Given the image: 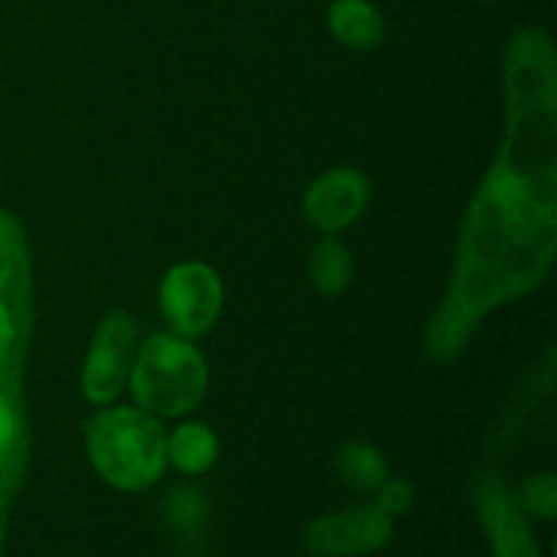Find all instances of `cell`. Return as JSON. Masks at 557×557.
<instances>
[{
  "mask_svg": "<svg viewBox=\"0 0 557 557\" xmlns=\"http://www.w3.org/2000/svg\"><path fill=\"white\" fill-rule=\"evenodd\" d=\"M479 515L490 533L495 557H542L520 504L504 482L484 479L479 484Z\"/></svg>",
  "mask_w": 557,
  "mask_h": 557,
  "instance_id": "9c48e42d",
  "label": "cell"
},
{
  "mask_svg": "<svg viewBox=\"0 0 557 557\" xmlns=\"http://www.w3.org/2000/svg\"><path fill=\"white\" fill-rule=\"evenodd\" d=\"M504 141L460 226L449 292L424 348L455 362L493 310L544 283L557 248V54L553 38L522 27L504 54Z\"/></svg>",
  "mask_w": 557,
  "mask_h": 557,
  "instance_id": "6da1fadb",
  "label": "cell"
},
{
  "mask_svg": "<svg viewBox=\"0 0 557 557\" xmlns=\"http://www.w3.org/2000/svg\"><path fill=\"white\" fill-rule=\"evenodd\" d=\"M351 275L354 261L346 245L332 237L315 245L313 256H310V281H313L315 292L324 297H337L348 288Z\"/></svg>",
  "mask_w": 557,
  "mask_h": 557,
  "instance_id": "7c38bea8",
  "label": "cell"
},
{
  "mask_svg": "<svg viewBox=\"0 0 557 557\" xmlns=\"http://www.w3.org/2000/svg\"><path fill=\"white\" fill-rule=\"evenodd\" d=\"M87 457L98 476L123 493L150 490L166 471V430L141 408H103L85 424Z\"/></svg>",
  "mask_w": 557,
  "mask_h": 557,
  "instance_id": "3957f363",
  "label": "cell"
},
{
  "mask_svg": "<svg viewBox=\"0 0 557 557\" xmlns=\"http://www.w3.org/2000/svg\"><path fill=\"white\" fill-rule=\"evenodd\" d=\"M27 468H11V471L0 473V557H3V542H5V525H9L11 506H14L16 493L22 487Z\"/></svg>",
  "mask_w": 557,
  "mask_h": 557,
  "instance_id": "9a60e30c",
  "label": "cell"
},
{
  "mask_svg": "<svg viewBox=\"0 0 557 557\" xmlns=\"http://www.w3.org/2000/svg\"><path fill=\"white\" fill-rule=\"evenodd\" d=\"M520 506L531 509L533 515L544 517V520H553L555 517V476L553 473H542L536 479H528L520 490Z\"/></svg>",
  "mask_w": 557,
  "mask_h": 557,
  "instance_id": "5bb4252c",
  "label": "cell"
},
{
  "mask_svg": "<svg viewBox=\"0 0 557 557\" xmlns=\"http://www.w3.org/2000/svg\"><path fill=\"white\" fill-rule=\"evenodd\" d=\"M33 261L25 232L0 210V473L27 468L30 430L25 413V362L33 337Z\"/></svg>",
  "mask_w": 557,
  "mask_h": 557,
  "instance_id": "7a4b0ae2",
  "label": "cell"
},
{
  "mask_svg": "<svg viewBox=\"0 0 557 557\" xmlns=\"http://www.w3.org/2000/svg\"><path fill=\"white\" fill-rule=\"evenodd\" d=\"M161 313L180 337H201L215 326L223 308V283L210 264L183 261L161 283Z\"/></svg>",
  "mask_w": 557,
  "mask_h": 557,
  "instance_id": "8992f818",
  "label": "cell"
},
{
  "mask_svg": "<svg viewBox=\"0 0 557 557\" xmlns=\"http://www.w3.org/2000/svg\"><path fill=\"white\" fill-rule=\"evenodd\" d=\"M136 357V321L123 310H114L101 326L87 351L82 368V395L92 406H109L123 392Z\"/></svg>",
  "mask_w": 557,
  "mask_h": 557,
  "instance_id": "52a82bcc",
  "label": "cell"
},
{
  "mask_svg": "<svg viewBox=\"0 0 557 557\" xmlns=\"http://www.w3.org/2000/svg\"><path fill=\"white\" fill-rule=\"evenodd\" d=\"M128 381L141 411L177 419L201 406L210 389V368L188 337L161 332L136 351Z\"/></svg>",
  "mask_w": 557,
  "mask_h": 557,
  "instance_id": "277c9868",
  "label": "cell"
},
{
  "mask_svg": "<svg viewBox=\"0 0 557 557\" xmlns=\"http://www.w3.org/2000/svg\"><path fill=\"white\" fill-rule=\"evenodd\" d=\"M166 457L188 476L210 471L218 460V438L207 424L188 422L174 428L172 435H166Z\"/></svg>",
  "mask_w": 557,
  "mask_h": 557,
  "instance_id": "8fae6325",
  "label": "cell"
},
{
  "mask_svg": "<svg viewBox=\"0 0 557 557\" xmlns=\"http://www.w3.org/2000/svg\"><path fill=\"white\" fill-rule=\"evenodd\" d=\"M370 199L368 177L357 169H330L305 194V218L321 234H337L351 226Z\"/></svg>",
  "mask_w": 557,
  "mask_h": 557,
  "instance_id": "ba28073f",
  "label": "cell"
},
{
  "mask_svg": "<svg viewBox=\"0 0 557 557\" xmlns=\"http://www.w3.org/2000/svg\"><path fill=\"white\" fill-rule=\"evenodd\" d=\"M337 471L343 482L357 493H379L386 484V460L370 444H348L337 455Z\"/></svg>",
  "mask_w": 557,
  "mask_h": 557,
  "instance_id": "4fadbf2b",
  "label": "cell"
},
{
  "mask_svg": "<svg viewBox=\"0 0 557 557\" xmlns=\"http://www.w3.org/2000/svg\"><path fill=\"white\" fill-rule=\"evenodd\" d=\"M330 30L351 49H373L384 41V20L368 0H335L330 5Z\"/></svg>",
  "mask_w": 557,
  "mask_h": 557,
  "instance_id": "30bf717a",
  "label": "cell"
},
{
  "mask_svg": "<svg viewBox=\"0 0 557 557\" xmlns=\"http://www.w3.org/2000/svg\"><path fill=\"white\" fill-rule=\"evenodd\" d=\"M413 500L408 482H386L375 500L359 504L343 515L321 517L308 531V549L315 557L370 555L392 539L395 517Z\"/></svg>",
  "mask_w": 557,
  "mask_h": 557,
  "instance_id": "5b68a950",
  "label": "cell"
}]
</instances>
